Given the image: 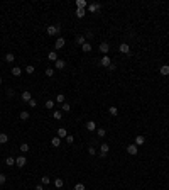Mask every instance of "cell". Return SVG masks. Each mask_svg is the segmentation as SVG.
<instances>
[{"label":"cell","instance_id":"32","mask_svg":"<svg viewBox=\"0 0 169 190\" xmlns=\"http://www.w3.org/2000/svg\"><path fill=\"white\" fill-rule=\"evenodd\" d=\"M41 183L42 185H49V183H51V178H49V177H42L41 178Z\"/></svg>","mask_w":169,"mask_h":190},{"label":"cell","instance_id":"18","mask_svg":"<svg viewBox=\"0 0 169 190\" xmlns=\"http://www.w3.org/2000/svg\"><path fill=\"white\" fill-rule=\"evenodd\" d=\"M48 58L51 59V61H57V59H59V58H57V53H56V51H51V53H48Z\"/></svg>","mask_w":169,"mask_h":190},{"label":"cell","instance_id":"42","mask_svg":"<svg viewBox=\"0 0 169 190\" xmlns=\"http://www.w3.org/2000/svg\"><path fill=\"white\" fill-rule=\"evenodd\" d=\"M88 153H90V155H96V148L90 146V148H88Z\"/></svg>","mask_w":169,"mask_h":190},{"label":"cell","instance_id":"29","mask_svg":"<svg viewBox=\"0 0 169 190\" xmlns=\"http://www.w3.org/2000/svg\"><path fill=\"white\" fill-rule=\"evenodd\" d=\"M86 42V39H85V36H78L76 37V44H80V46H83Z\"/></svg>","mask_w":169,"mask_h":190},{"label":"cell","instance_id":"4","mask_svg":"<svg viewBox=\"0 0 169 190\" xmlns=\"http://www.w3.org/2000/svg\"><path fill=\"white\" fill-rule=\"evenodd\" d=\"M118 49H120V53H124V55H130V46H129L127 42H122V44L118 46Z\"/></svg>","mask_w":169,"mask_h":190},{"label":"cell","instance_id":"6","mask_svg":"<svg viewBox=\"0 0 169 190\" xmlns=\"http://www.w3.org/2000/svg\"><path fill=\"white\" fill-rule=\"evenodd\" d=\"M26 163H27V158H26V156H19V158L15 160V165L19 168H24V166H26Z\"/></svg>","mask_w":169,"mask_h":190},{"label":"cell","instance_id":"31","mask_svg":"<svg viewBox=\"0 0 169 190\" xmlns=\"http://www.w3.org/2000/svg\"><path fill=\"white\" fill-rule=\"evenodd\" d=\"M96 134H98V138H105V134H107V131L103 127H100L98 131H96Z\"/></svg>","mask_w":169,"mask_h":190},{"label":"cell","instance_id":"3","mask_svg":"<svg viewBox=\"0 0 169 190\" xmlns=\"http://www.w3.org/2000/svg\"><path fill=\"white\" fill-rule=\"evenodd\" d=\"M98 49H100V53H103V55H108V51H110V44L107 41H103L102 44L98 46Z\"/></svg>","mask_w":169,"mask_h":190},{"label":"cell","instance_id":"8","mask_svg":"<svg viewBox=\"0 0 169 190\" xmlns=\"http://www.w3.org/2000/svg\"><path fill=\"white\" fill-rule=\"evenodd\" d=\"M110 151V146L107 144V143H103L102 146H100V155H103V156H107V153Z\"/></svg>","mask_w":169,"mask_h":190},{"label":"cell","instance_id":"21","mask_svg":"<svg viewBox=\"0 0 169 190\" xmlns=\"http://www.w3.org/2000/svg\"><path fill=\"white\" fill-rule=\"evenodd\" d=\"M20 151L22 153H29L31 151V146H29L27 143H22V144H20Z\"/></svg>","mask_w":169,"mask_h":190},{"label":"cell","instance_id":"40","mask_svg":"<svg viewBox=\"0 0 169 190\" xmlns=\"http://www.w3.org/2000/svg\"><path fill=\"white\" fill-rule=\"evenodd\" d=\"M74 190H85V183H76L74 185Z\"/></svg>","mask_w":169,"mask_h":190},{"label":"cell","instance_id":"44","mask_svg":"<svg viewBox=\"0 0 169 190\" xmlns=\"http://www.w3.org/2000/svg\"><path fill=\"white\" fill-rule=\"evenodd\" d=\"M0 85H2V77H0Z\"/></svg>","mask_w":169,"mask_h":190},{"label":"cell","instance_id":"34","mask_svg":"<svg viewBox=\"0 0 169 190\" xmlns=\"http://www.w3.org/2000/svg\"><path fill=\"white\" fill-rule=\"evenodd\" d=\"M34 70H36V68L32 66V64H27V66H26V73H29V75L34 73Z\"/></svg>","mask_w":169,"mask_h":190},{"label":"cell","instance_id":"13","mask_svg":"<svg viewBox=\"0 0 169 190\" xmlns=\"http://www.w3.org/2000/svg\"><path fill=\"white\" fill-rule=\"evenodd\" d=\"M5 165L7 166H14V165H15V158H14V156H7L5 158Z\"/></svg>","mask_w":169,"mask_h":190},{"label":"cell","instance_id":"41","mask_svg":"<svg viewBox=\"0 0 169 190\" xmlns=\"http://www.w3.org/2000/svg\"><path fill=\"white\" fill-rule=\"evenodd\" d=\"M5 182H7V177H5L3 173H0V185H3Z\"/></svg>","mask_w":169,"mask_h":190},{"label":"cell","instance_id":"19","mask_svg":"<svg viewBox=\"0 0 169 190\" xmlns=\"http://www.w3.org/2000/svg\"><path fill=\"white\" fill-rule=\"evenodd\" d=\"M66 136H68V132H66V129H64V127L57 129V138H66Z\"/></svg>","mask_w":169,"mask_h":190},{"label":"cell","instance_id":"30","mask_svg":"<svg viewBox=\"0 0 169 190\" xmlns=\"http://www.w3.org/2000/svg\"><path fill=\"white\" fill-rule=\"evenodd\" d=\"M61 110H63V112H71V105L64 102V104H63V107H61Z\"/></svg>","mask_w":169,"mask_h":190},{"label":"cell","instance_id":"33","mask_svg":"<svg viewBox=\"0 0 169 190\" xmlns=\"http://www.w3.org/2000/svg\"><path fill=\"white\" fill-rule=\"evenodd\" d=\"M108 112H110V116H117V114H118V109H117V107H110V109H108Z\"/></svg>","mask_w":169,"mask_h":190},{"label":"cell","instance_id":"15","mask_svg":"<svg viewBox=\"0 0 169 190\" xmlns=\"http://www.w3.org/2000/svg\"><path fill=\"white\" fill-rule=\"evenodd\" d=\"M88 10H90V12H96V10H100V3H90Z\"/></svg>","mask_w":169,"mask_h":190},{"label":"cell","instance_id":"20","mask_svg":"<svg viewBox=\"0 0 169 190\" xmlns=\"http://www.w3.org/2000/svg\"><path fill=\"white\" fill-rule=\"evenodd\" d=\"M14 59H15V55H14V53H7L5 55V61L7 63H12Z\"/></svg>","mask_w":169,"mask_h":190},{"label":"cell","instance_id":"14","mask_svg":"<svg viewBox=\"0 0 169 190\" xmlns=\"http://www.w3.org/2000/svg\"><path fill=\"white\" fill-rule=\"evenodd\" d=\"M20 97H22V100H24V102H29V100L32 99V97H31V92H29V90L22 92V95H20Z\"/></svg>","mask_w":169,"mask_h":190},{"label":"cell","instance_id":"43","mask_svg":"<svg viewBox=\"0 0 169 190\" xmlns=\"http://www.w3.org/2000/svg\"><path fill=\"white\" fill-rule=\"evenodd\" d=\"M34 190H44V185H42V183H41V185H37V187H36Z\"/></svg>","mask_w":169,"mask_h":190},{"label":"cell","instance_id":"39","mask_svg":"<svg viewBox=\"0 0 169 190\" xmlns=\"http://www.w3.org/2000/svg\"><path fill=\"white\" fill-rule=\"evenodd\" d=\"M46 75H48V77H53V75H54V70H53V68H46Z\"/></svg>","mask_w":169,"mask_h":190},{"label":"cell","instance_id":"2","mask_svg":"<svg viewBox=\"0 0 169 190\" xmlns=\"http://www.w3.org/2000/svg\"><path fill=\"white\" fill-rule=\"evenodd\" d=\"M100 64H102V66H105V68H110V66H112V59H110V56L105 55L102 59H100Z\"/></svg>","mask_w":169,"mask_h":190},{"label":"cell","instance_id":"11","mask_svg":"<svg viewBox=\"0 0 169 190\" xmlns=\"http://www.w3.org/2000/svg\"><path fill=\"white\" fill-rule=\"evenodd\" d=\"M54 66L57 68V70H64L66 63H64V59H57V61H54Z\"/></svg>","mask_w":169,"mask_h":190},{"label":"cell","instance_id":"12","mask_svg":"<svg viewBox=\"0 0 169 190\" xmlns=\"http://www.w3.org/2000/svg\"><path fill=\"white\" fill-rule=\"evenodd\" d=\"M51 144L54 146V148H59V146H61V138H57V136H54V138L51 139Z\"/></svg>","mask_w":169,"mask_h":190},{"label":"cell","instance_id":"36","mask_svg":"<svg viewBox=\"0 0 169 190\" xmlns=\"http://www.w3.org/2000/svg\"><path fill=\"white\" fill-rule=\"evenodd\" d=\"M27 104H29V107H32V109H34V107H37V100H34V99H31Z\"/></svg>","mask_w":169,"mask_h":190},{"label":"cell","instance_id":"22","mask_svg":"<svg viewBox=\"0 0 169 190\" xmlns=\"http://www.w3.org/2000/svg\"><path fill=\"white\" fill-rule=\"evenodd\" d=\"M53 117H54L56 121H61L63 119V112H61V110H54V112H53Z\"/></svg>","mask_w":169,"mask_h":190},{"label":"cell","instance_id":"23","mask_svg":"<svg viewBox=\"0 0 169 190\" xmlns=\"http://www.w3.org/2000/svg\"><path fill=\"white\" fill-rule=\"evenodd\" d=\"M7 141H9V136L5 132H0V144H5Z\"/></svg>","mask_w":169,"mask_h":190},{"label":"cell","instance_id":"27","mask_svg":"<svg viewBox=\"0 0 169 190\" xmlns=\"http://www.w3.org/2000/svg\"><path fill=\"white\" fill-rule=\"evenodd\" d=\"M85 9H76V17H78V19H83V17H85Z\"/></svg>","mask_w":169,"mask_h":190},{"label":"cell","instance_id":"5","mask_svg":"<svg viewBox=\"0 0 169 190\" xmlns=\"http://www.w3.org/2000/svg\"><path fill=\"white\" fill-rule=\"evenodd\" d=\"M125 149H127L129 155H137V153H139V146H135V144H129Z\"/></svg>","mask_w":169,"mask_h":190},{"label":"cell","instance_id":"17","mask_svg":"<svg viewBox=\"0 0 169 190\" xmlns=\"http://www.w3.org/2000/svg\"><path fill=\"white\" fill-rule=\"evenodd\" d=\"M53 183H54V187H56V188H63L64 182H63V178H56V180L53 182Z\"/></svg>","mask_w":169,"mask_h":190},{"label":"cell","instance_id":"35","mask_svg":"<svg viewBox=\"0 0 169 190\" xmlns=\"http://www.w3.org/2000/svg\"><path fill=\"white\" fill-rule=\"evenodd\" d=\"M56 102H57V104H64V95H63V94L56 95Z\"/></svg>","mask_w":169,"mask_h":190},{"label":"cell","instance_id":"24","mask_svg":"<svg viewBox=\"0 0 169 190\" xmlns=\"http://www.w3.org/2000/svg\"><path fill=\"white\" fill-rule=\"evenodd\" d=\"M12 75H14V77H20V75H22V70H20L19 66L12 68Z\"/></svg>","mask_w":169,"mask_h":190},{"label":"cell","instance_id":"9","mask_svg":"<svg viewBox=\"0 0 169 190\" xmlns=\"http://www.w3.org/2000/svg\"><path fill=\"white\" fill-rule=\"evenodd\" d=\"M144 143H145V138H144V136H135V141H134L135 146H142Z\"/></svg>","mask_w":169,"mask_h":190},{"label":"cell","instance_id":"37","mask_svg":"<svg viewBox=\"0 0 169 190\" xmlns=\"http://www.w3.org/2000/svg\"><path fill=\"white\" fill-rule=\"evenodd\" d=\"M46 109H54V102H53V100H48V102H46Z\"/></svg>","mask_w":169,"mask_h":190},{"label":"cell","instance_id":"16","mask_svg":"<svg viewBox=\"0 0 169 190\" xmlns=\"http://www.w3.org/2000/svg\"><path fill=\"white\" fill-rule=\"evenodd\" d=\"M86 129H88V131H95V129H96L95 121H88V122H86Z\"/></svg>","mask_w":169,"mask_h":190},{"label":"cell","instance_id":"1","mask_svg":"<svg viewBox=\"0 0 169 190\" xmlns=\"http://www.w3.org/2000/svg\"><path fill=\"white\" fill-rule=\"evenodd\" d=\"M46 31H48L49 36H57V34L61 32V27H59V26H49Z\"/></svg>","mask_w":169,"mask_h":190},{"label":"cell","instance_id":"25","mask_svg":"<svg viewBox=\"0 0 169 190\" xmlns=\"http://www.w3.org/2000/svg\"><path fill=\"white\" fill-rule=\"evenodd\" d=\"M29 117H31V114H29L27 110H22V112H20V121H27Z\"/></svg>","mask_w":169,"mask_h":190},{"label":"cell","instance_id":"7","mask_svg":"<svg viewBox=\"0 0 169 190\" xmlns=\"http://www.w3.org/2000/svg\"><path fill=\"white\" fill-rule=\"evenodd\" d=\"M64 44H66V39H64V37H57V41L54 42V48L56 49H61Z\"/></svg>","mask_w":169,"mask_h":190},{"label":"cell","instance_id":"38","mask_svg":"<svg viewBox=\"0 0 169 190\" xmlns=\"http://www.w3.org/2000/svg\"><path fill=\"white\" fill-rule=\"evenodd\" d=\"M73 141H74V136L68 134V136H66V143H68V144H71V143H73Z\"/></svg>","mask_w":169,"mask_h":190},{"label":"cell","instance_id":"28","mask_svg":"<svg viewBox=\"0 0 169 190\" xmlns=\"http://www.w3.org/2000/svg\"><path fill=\"white\" fill-rule=\"evenodd\" d=\"M86 5H88V3H86L85 0H78V2H76V7H78V9H86Z\"/></svg>","mask_w":169,"mask_h":190},{"label":"cell","instance_id":"26","mask_svg":"<svg viewBox=\"0 0 169 190\" xmlns=\"http://www.w3.org/2000/svg\"><path fill=\"white\" fill-rule=\"evenodd\" d=\"M81 49H83V53H90L91 51V44H90V42H85V44L81 46Z\"/></svg>","mask_w":169,"mask_h":190},{"label":"cell","instance_id":"10","mask_svg":"<svg viewBox=\"0 0 169 190\" xmlns=\"http://www.w3.org/2000/svg\"><path fill=\"white\" fill-rule=\"evenodd\" d=\"M159 73L164 75V77H167V75H169V64H162V66L159 68Z\"/></svg>","mask_w":169,"mask_h":190}]
</instances>
